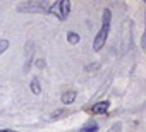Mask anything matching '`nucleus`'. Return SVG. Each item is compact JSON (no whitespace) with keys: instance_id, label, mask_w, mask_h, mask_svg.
<instances>
[{"instance_id":"obj_1","label":"nucleus","mask_w":146,"mask_h":132,"mask_svg":"<svg viewBox=\"0 0 146 132\" xmlns=\"http://www.w3.org/2000/svg\"><path fill=\"white\" fill-rule=\"evenodd\" d=\"M110 19H112V12H110L108 9H105L103 17H102V21H103L102 29H100V33L96 34L95 43H93V48H95L96 51H98V50H102V46H103V45H105V41H107V36H108V31H110Z\"/></svg>"},{"instance_id":"obj_2","label":"nucleus","mask_w":146,"mask_h":132,"mask_svg":"<svg viewBox=\"0 0 146 132\" xmlns=\"http://www.w3.org/2000/svg\"><path fill=\"white\" fill-rule=\"evenodd\" d=\"M57 7L60 9L58 17L65 21V19L69 17V12H70V2H69V0H62V2H58V4H57Z\"/></svg>"},{"instance_id":"obj_3","label":"nucleus","mask_w":146,"mask_h":132,"mask_svg":"<svg viewBox=\"0 0 146 132\" xmlns=\"http://www.w3.org/2000/svg\"><path fill=\"white\" fill-rule=\"evenodd\" d=\"M108 106H110V103H108V101H100V103L93 105L91 112H93V113H98V115H102V113H107Z\"/></svg>"},{"instance_id":"obj_4","label":"nucleus","mask_w":146,"mask_h":132,"mask_svg":"<svg viewBox=\"0 0 146 132\" xmlns=\"http://www.w3.org/2000/svg\"><path fill=\"white\" fill-rule=\"evenodd\" d=\"M74 100H76V93H74V91H67V93H64V94H62V101H64L65 105L72 103Z\"/></svg>"},{"instance_id":"obj_5","label":"nucleus","mask_w":146,"mask_h":132,"mask_svg":"<svg viewBox=\"0 0 146 132\" xmlns=\"http://www.w3.org/2000/svg\"><path fill=\"white\" fill-rule=\"evenodd\" d=\"M96 130H98V123L96 122H88V125L81 129V132H96Z\"/></svg>"},{"instance_id":"obj_6","label":"nucleus","mask_w":146,"mask_h":132,"mask_svg":"<svg viewBox=\"0 0 146 132\" xmlns=\"http://www.w3.org/2000/svg\"><path fill=\"white\" fill-rule=\"evenodd\" d=\"M67 41H69L70 45L79 43V34H76V33H69V34H67Z\"/></svg>"},{"instance_id":"obj_7","label":"nucleus","mask_w":146,"mask_h":132,"mask_svg":"<svg viewBox=\"0 0 146 132\" xmlns=\"http://www.w3.org/2000/svg\"><path fill=\"white\" fill-rule=\"evenodd\" d=\"M31 91H33L35 94H38V93L41 91V86H40V81H38V79H33V81H31Z\"/></svg>"},{"instance_id":"obj_8","label":"nucleus","mask_w":146,"mask_h":132,"mask_svg":"<svg viewBox=\"0 0 146 132\" xmlns=\"http://www.w3.org/2000/svg\"><path fill=\"white\" fill-rule=\"evenodd\" d=\"M64 115H67V112H65V110H57V112L50 113V117H48V118L55 120V118H60V117H64Z\"/></svg>"},{"instance_id":"obj_9","label":"nucleus","mask_w":146,"mask_h":132,"mask_svg":"<svg viewBox=\"0 0 146 132\" xmlns=\"http://www.w3.org/2000/svg\"><path fill=\"white\" fill-rule=\"evenodd\" d=\"M7 48H9V41L7 40H0V55H2Z\"/></svg>"},{"instance_id":"obj_10","label":"nucleus","mask_w":146,"mask_h":132,"mask_svg":"<svg viewBox=\"0 0 146 132\" xmlns=\"http://www.w3.org/2000/svg\"><path fill=\"white\" fill-rule=\"evenodd\" d=\"M120 130H122V127H120V123H115V125H113V127H112V129H110L108 132H120Z\"/></svg>"},{"instance_id":"obj_11","label":"nucleus","mask_w":146,"mask_h":132,"mask_svg":"<svg viewBox=\"0 0 146 132\" xmlns=\"http://www.w3.org/2000/svg\"><path fill=\"white\" fill-rule=\"evenodd\" d=\"M100 63H93V65H86V71H95V67H98Z\"/></svg>"},{"instance_id":"obj_12","label":"nucleus","mask_w":146,"mask_h":132,"mask_svg":"<svg viewBox=\"0 0 146 132\" xmlns=\"http://www.w3.org/2000/svg\"><path fill=\"white\" fill-rule=\"evenodd\" d=\"M36 65H38V67H45V62L43 60H36Z\"/></svg>"},{"instance_id":"obj_13","label":"nucleus","mask_w":146,"mask_h":132,"mask_svg":"<svg viewBox=\"0 0 146 132\" xmlns=\"http://www.w3.org/2000/svg\"><path fill=\"white\" fill-rule=\"evenodd\" d=\"M0 132H16V130H9V129H2Z\"/></svg>"}]
</instances>
